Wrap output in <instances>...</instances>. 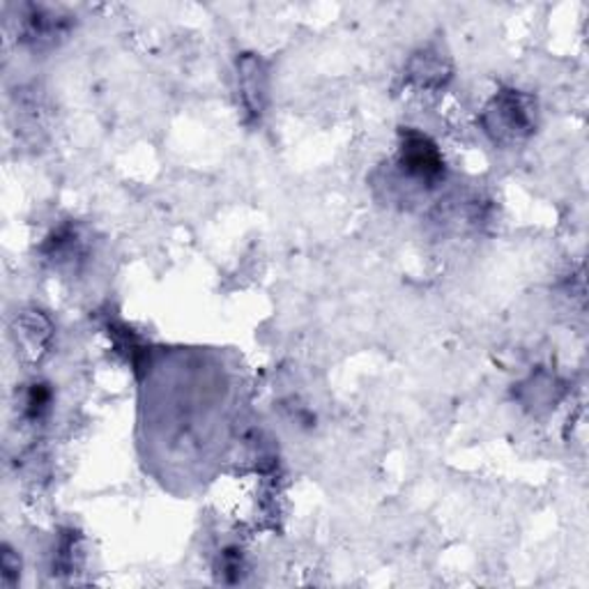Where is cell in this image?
Segmentation results:
<instances>
[{
  "mask_svg": "<svg viewBox=\"0 0 589 589\" xmlns=\"http://www.w3.org/2000/svg\"><path fill=\"white\" fill-rule=\"evenodd\" d=\"M481 127L498 146H516L537 129V104L521 90H500L481 113Z\"/></svg>",
  "mask_w": 589,
  "mask_h": 589,
  "instance_id": "obj_1",
  "label": "cell"
},
{
  "mask_svg": "<svg viewBox=\"0 0 589 589\" xmlns=\"http://www.w3.org/2000/svg\"><path fill=\"white\" fill-rule=\"evenodd\" d=\"M397 164L405 178L422 187H436L444 178V160L440 148L430 136L412 127L401 129Z\"/></svg>",
  "mask_w": 589,
  "mask_h": 589,
  "instance_id": "obj_2",
  "label": "cell"
},
{
  "mask_svg": "<svg viewBox=\"0 0 589 589\" xmlns=\"http://www.w3.org/2000/svg\"><path fill=\"white\" fill-rule=\"evenodd\" d=\"M72 30V18L42 5H28L22 14L18 37L33 49L55 47Z\"/></svg>",
  "mask_w": 589,
  "mask_h": 589,
  "instance_id": "obj_3",
  "label": "cell"
},
{
  "mask_svg": "<svg viewBox=\"0 0 589 589\" xmlns=\"http://www.w3.org/2000/svg\"><path fill=\"white\" fill-rule=\"evenodd\" d=\"M238 92L249 121H261L267 109L270 76L259 55L242 53L238 58Z\"/></svg>",
  "mask_w": 589,
  "mask_h": 589,
  "instance_id": "obj_4",
  "label": "cell"
},
{
  "mask_svg": "<svg viewBox=\"0 0 589 589\" xmlns=\"http://www.w3.org/2000/svg\"><path fill=\"white\" fill-rule=\"evenodd\" d=\"M42 259L58 272H76L86 261L88 242L84 233L72 224L55 228L42 245Z\"/></svg>",
  "mask_w": 589,
  "mask_h": 589,
  "instance_id": "obj_5",
  "label": "cell"
},
{
  "mask_svg": "<svg viewBox=\"0 0 589 589\" xmlns=\"http://www.w3.org/2000/svg\"><path fill=\"white\" fill-rule=\"evenodd\" d=\"M405 74L417 88H442L451 78V63L438 47H426L410 58Z\"/></svg>",
  "mask_w": 589,
  "mask_h": 589,
  "instance_id": "obj_6",
  "label": "cell"
},
{
  "mask_svg": "<svg viewBox=\"0 0 589 589\" xmlns=\"http://www.w3.org/2000/svg\"><path fill=\"white\" fill-rule=\"evenodd\" d=\"M16 343L35 360L49 350L51 343V323L39 311H24L14 323Z\"/></svg>",
  "mask_w": 589,
  "mask_h": 589,
  "instance_id": "obj_7",
  "label": "cell"
},
{
  "mask_svg": "<svg viewBox=\"0 0 589 589\" xmlns=\"http://www.w3.org/2000/svg\"><path fill=\"white\" fill-rule=\"evenodd\" d=\"M78 557H82V548H78V537L74 532L61 535V541L55 546L53 553V574L70 576L78 568Z\"/></svg>",
  "mask_w": 589,
  "mask_h": 589,
  "instance_id": "obj_8",
  "label": "cell"
},
{
  "mask_svg": "<svg viewBox=\"0 0 589 589\" xmlns=\"http://www.w3.org/2000/svg\"><path fill=\"white\" fill-rule=\"evenodd\" d=\"M51 401H53V394H51L49 385L35 383V385L26 391V399H24V417H26L30 424L42 422V419L49 415Z\"/></svg>",
  "mask_w": 589,
  "mask_h": 589,
  "instance_id": "obj_9",
  "label": "cell"
},
{
  "mask_svg": "<svg viewBox=\"0 0 589 589\" xmlns=\"http://www.w3.org/2000/svg\"><path fill=\"white\" fill-rule=\"evenodd\" d=\"M0 576H3L5 587H14L22 576V557L10 546H3V553H0Z\"/></svg>",
  "mask_w": 589,
  "mask_h": 589,
  "instance_id": "obj_10",
  "label": "cell"
},
{
  "mask_svg": "<svg viewBox=\"0 0 589 589\" xmlns=\"http://www.w3.org/2000/svg\"><path fill=\"white\" fill-rule=\"evenodd\" d=\"M245 574V560L238 548H228L222 553V576L226 582H238Z\"/></svg>",
  "mask_w": 589,
  "mask_h": 589,
  "instance_id": "obj_11",
  "label": "cell"
}]
</instances>
